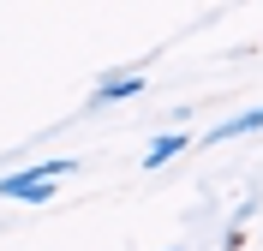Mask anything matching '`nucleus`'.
Returning a JSON list of instances; mask_svg holds the SVG:
<instances>
[{
  "label": "nucleus",
  "instance_id": "nucleus-2",
  "mask_svg": "<svg viewBox=\"0 0 263 251\" xmlns=\"http://www.w3.org/2000/svg\"><path fill=\"white\" fill-rule=\"evenodd\" d=\"M0 198H24V203H48V198H54V180H24V173H6V180H0Z\"/></svg>",
  "mask_w": 263,
  "mask_h": 251
},
{
  "label": "nucleus",
  "instance_id": "nucleus-1",
  "mask_svg": "<svg viewBox=\"0 0 263 251\" xmlns=\"http://www.w3.org/2000/svg\"><path fill=\"white\" fill-rule=\"evenodd\" d=\"M246 132H263V108H246V114H233V120H221V126H210V132L197 138V144H228V138H246Z\"/></svg>",
  "mask_w": 263,
  "mask_h": 251
},
{
  "label": "nucleus",
  "instance_id": "nucleus-4",
  "mask_svg": "<svg viewBox=\"0 0 263 251\" xmlns=\"http://www.w3.org/2000/svg\"><path fill=\"white\" fill-rule=\"evenodd\" d=\"M185 144H192L185 132H162V138H149V150H144V167H167L174 156L185 150Z\"/></svg>",
  "mask_w": 263,
  "mask_h": 251
},
{
  "label": "nucleus",
  "instance_id": "nucleus-3",
  "mask_svg": "<svg viewBox=\"0 0 263 251\" xmlns=\"http://www.w3.org/2000/svg\"><path fill=\"white\" fill-rule=\"evenodd\" d=\"M144 72H126V78H102L96 84V96H90V102H96V108H102V102H126V96H138V90H144Z\"/></svg>",
  "mask_w": 263,
  "mask_h": 251
},
{
  "label": "nucleus",
  "instance_id": "nucleus-5",
  "mask_svg": "<svg viewBox=\"0 0 263 251\" xmlns=\"http://www.w3.org/2000/svg\"><path fill=\"white\" fill-rule=\"evenodd\" d=\"M174 251H180V245H174Z\"/></svg>",
  "mask_w": 263,
  "mask_h": 251
}]
</instances>
